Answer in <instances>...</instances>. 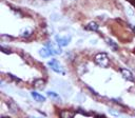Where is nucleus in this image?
Returning <instances> with one entry per match:
<instances>
[{"label": "nucleus", "mask_w": 135, "mask_h": 118, "mask_svg": "<svg viewBox=\"0 0 135 118\" xmlns=\"http://www.w3.org/2000/svg\"><path fill=\"white\" fill-rule=\"evenodd\" d=\"M97 65L101 67H108L109 66V56L105 53H99L94 58Z\"/></svg>", "instance_id": "nucleus-1"}, {"label": "nucleus", "mask_w": 135, "mask_h": 118, "mask_svg": "<svg viewBox=\"0 0 135 118\" xmlns=\"http://www.w3.org/2000/svg\"><path fill=\"white\" fill-rule=\"evenodd\" d=\"M47 65L51 67V70H53V71L56 72V73H64L62 65H61L56 59H52L51 61H49V62H47Z\"/></svg>", "instance_id": "nucleus-2"}, {"label": "nucleus", "mask_w": 135, "mask_h": 118, "mask_svg": "<svg viewBox=\"0 0 135 118\" xmlns=\"http://www.w3.org/2000/svg\"><path fill=\"white\" fill-rule=\"evenodd\" d=\"M46 47L50 50V52L52 53V55H60L62 53L61 48H60V45H58L57 43H54V42H49L46 44Z\"/></svg>", "instance_id": "nucleus-3"}, {"label": "nucleus", "mask_w": 135, "mask_h": 118, "mask_svg": "<svg viewBox=\"0 0 135 118\" xmlns=\"http://www.w3.org/2000/svg\"><path fill=\"white\" fill-rule=\"evenodd\" d=\"M55 39H56V42H57V44L58 45H60V46H65V45H68L69 44V42H70V40H71V38L70 37H61V36H56L55 37Z\"/></svg>", "instance_id": "nucleus-4"}, {"label": "nucleus", "mask_w": 135, "mask_h": 118, "mask_svg": "<svg viewBox=\"0 0 135 118\" xmlns=\"http://www.w3.org/2000/svg\"><path fill=\"white\" fill-rule=\"evenodd\" d=\"M120 73H121V75H122V77L124 79H127L129 81H134V76H133V74L129 70H127V68H120Z\"/></svg>", "instance_id": "nucleus-5"}, {"label": "nucleus", "mask_w": 135, "mask_h": 118, "mask_svg": "<svg viewBox=\"0 0 135 118\" xmlns=\"http://www.w3.org/2000/svg\"><path fill=\"white\" fill-rule=\"evenodd\" d=\"M75 112L69 111V110H63L60 112V118H74Z\"/></svg>", "instance_id": "nucleus-6"}, {"label": "nucleus", "mask_w": 135, "mask_h": 118, "mask_svg": "<svg viewBox=\"0 0 135 118\" xmlns=\"http://www.w3.org/2000/svg\"><path fill=\"white\" fill-rule=\"evenodd\" d=\"M31 95H32V97H33L36 101H38V102H43V101H45V97H44V96H42L41 94H39V93L35 92V91L31 92Z\"/></svg>", "instance_id": "nucleus-7"}, {"label": "nucleus", "mask_w": 135, "mask_h": 118, "mask_svg": "<svg viewBox=\"0 0 135 118\" xmlns=\"http://www.w3.org/2000/svg\"><path fill=\"white\" fill-rule=\"evenodd\" d=\"M34 86L36 88H38V90H41V88H43L45 86V82H44L43 79H36L34 81Z\"/></svg>", "instance_id": "nucleus-8"}, {"label": "nucleus", "mask_w": 135, "mask_h": 118, "mask_svg": "<svg viewBox=\"0 0 135 118\" xmlns=\"http://www.w3.org/2000/svg\"><path fill=\"white\" fill-rule=\"evenodd\" d=\"M39 54H40L41 57H44V58L50 57V56L52 55V53L50 52V50H49L47 47H42V48L39 51Z\"/></svg>", "instance_id": "nucleus-9"}, {"label": "nucleus", "mask_w": 135, "mask_h": 118, "mask_svg": "<svg viewBox=\"0 0 135 118\" xmlns=\"http://www.w3.org/2000/svg\"><path fill=\"white\" fill-rule=\"evenodd\" d=\"M85 28H86V30H90V31H97V30L99 28V25H98L96 22L92 21V22L88 23V25L85 26Z\"/></svg>", "instance_id": "nucleus-10"}, {"label": "nucleus", "mask_w": 135, "mask_h": 118, "mask_svg": "<svg viewBox=\"0 0 135 118\" xmlns=\"http://www.w3.org/2000/svg\"><path fill=\"white\" fill-rule=\"evenodd\" d=\"M6 103L8 104V107H9L11 112H13V113H16V112L18 111V106H17V104H16L15 102H13L12 100H8V101H6Z\"/></svg>", "instance_id": "nucleus-11"}, {"label": "nucleus", "mask_w": 135, "mask_h": 118, "mask_svg": "<svg viewBox=\"0 0 135 118\" xmlns=\"http://www.w3.org/2000/svg\"><path fill=\"white\" fill-rule=\"evenodd\" d=\"M107 42H108V44H109V45H110V46H111L113 50H117V47H118V46H117V44H116V43H115V42H114L112 39L107 38Z\"/></svg>", "instance_id": "nucleus-12"}, {"label": "nucleus", "mask_w": 135, "mask_h": 118, "mask_svg": "<svg viewBox=\"0 0 135 118\" xmlns=\"http://www.w3.org/2000/svg\"><path fill=\"white\" fill-rule=\"evenodd\" d=\"M31 33H32V31H31V30H25L24 32H22V33H21V35H20V36H21V37H28V36L31 35Z\"/></svg>", "instance_id": "nucleus-13"}, {"label": "nucleus", "mask_w": 135, "mask_h": 118, "mask_svg": "<svg viewBox=\"0 0 135 118\" xmlns=\"http://www.w3.org/2000/svg\"><path fill=\"white\" fill-rule=\"evenodd\" d=\"M47 95H49L50 97H53V98H59V97H58V95H57V94H55L54 92H49V93H47Z\"/></svg>", "instance_id": "nucleus-14"}, {"label": "nucleus", "mask_w": 135, "mask_h": 118, "mask_svg": "<svg viewBox=\"0 0 135 118\" xmlns=\"http://www.w3.org/2000/svg\"><path fill=\"white\" fill-rule=\"evenodd\" d=\"M1 118H11V117H7V116H2Z\"/></svg>", "instance_id": "nucleus-15"}, {"label": "nucleus", "mask_w": 135, "mask_h": 118, "mask_svg": "<svg viewBox=\"0 0 135 118\" xmlns=\"http://www.w3.org/2000/svg\"><path fill=\"white\" fill-rule=\"evenodd\" d=\"M130 1H132V2H135V0H130Z\"/></svg>", "instance_id": "nucleus-16"}]
</instances>
